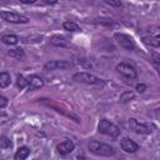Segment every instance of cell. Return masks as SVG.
<instances>
[{
	"instance_id": "cell-9",
	"label": "cell",
	"mask_w": 160,
	"mask_h": 160,
	"mask_svg": "<svg viewBox=\"0 0 160 160\" xmlns=\"http://www.w3.org/2000/svg\"><path fill=\"white\" fill-rule=\"evenodd\" d=\"M120 148L125 151V152H136L138 150H139V145L135 142V141H132L131 139H129V138H124V139H121V141H120Z\"/></svg>"
},
{
	"instance_id": "cell-16",
	"label": "cell",
	"mask_w": 160,
	"mask_h": 160,
	"mask_svg": "<svg viewBox=\"0 0 160 160\" xmlns=\"http://www.w3.org/2000/svg\"><path fill=\"white\" fill-rule=\"evenodd\" d=\"M8 55H10L11 58L19 59V60L25 59V52H24V50H22V49H20V48H16V49L9 50V51H8Z\"/></svg>"
},
{
	"instance_id": "cell-18",
	"label": "cell",
	"mask_w": 160,
	"mask_h": 160,
	"mask_svg": "<svg viewBox=\"0 0 160 160\" xmlns=\"http://www.w3.org/2000/svg\"><path fill=\"white\" fill-rule=\"evenodd\" d=\"M62 28L66 31H79L80 30V26L74 21H65L62 24Z\"/></svg>"
},
{
	"instance_id": "cell-20",
	"label": "cell",
	"mask_w": 160,
	"mask_h": 160,
	"mask_svg": "<svg viewBox=\"0 0 160 160\" xmlns=\"http://www.w3.org/2000/svg\"><path fill=\"white\" fill-rule=\"evenodd\" d=\"M16 85H18V88H19V89H25V88H28L29 81H28V79H26L25 76H22V75H18Z\"/></svg>"
},
{
	"instance_id": "cell-5",
	"label": "cell",
	"mask_w": 160,
	"mask_h": 160,
	"mask_svg": "<svg viewBox=\"0 0 160 160\" xmlns=\"http://www.w3.org/2000/svg\"><path fill=\"white\" fill-rule=\"evenodd\" d=\"M115 69H116V71L120 75H122L126 79H130L131 80V79H135L136 78V70H135V68L132 65L128 64V62H120V64L116 65Z\"/></svg>"
},
{
	"instance_id": "cell-11",
	"label": "cell",
	"mask_w": 160,
	"mask_h": 160,
	"mask_svg": "<svg viewBox=\"0 0 160 160\" xmlns=\"http://www.w3.org/2000/svg\"><path fill=\"white\" fill-rule=\"evenodd\" d=\"M28 81H29V85H28L29 90L40 89V88L44 86V80H42L40 76H38V75H30V76L28 78Z\"/></svg>"
},
{
	"instance_id": "cell-2",
	"label": "cell",
	"mask_w": 160,
	"mask_h": 160,
	"mask_svg": "<svg viewBox=\"0 0 160 160\" xmlns=\"http://www.w3.org/2000/svg\"><path fill=\"white\" fill-rule=\"evenodd\" d=\"M98 130H99L100 134L108 135V136H110V138H112V139H115V138H118V136L120 135V129H119L115 124L110 122V121L106 120V119L100 120V122L98 124Z\"/></svg>"
},
{
	"instance_id": "cell-1",
	"label": "cell",
	"mask_w": 160,
	"mask_h": 160,
	"mask_svg": "<svg viewBox=\"0 0 160 160\" xmlns=\"http://www.w3.org/2000/svg\"><path fill=\"white\" fill-rule=\"evenodd\" d=\"M89 150L99 156H112L115 155V150L112 146L100 142V141H90L89 142Z\"/></svg>"
},
{
	"instance_id": "cell-13",
	"label": "cell",
	"mask_w": 160,
	"mask_h": 160,
	"mask_svg": "<svg viewBox=\"0 0 160 160\" xmlns=\"http://www.w3.org/2000/svg\"><path fill=\"white\" fill-rule=\"evenodd\" d=\"M29 155H30V149L28 146H21V148L18 149V151L14 155V158H15V160H24Z\"/></svg>"
},
{
	"instance_id": "cell-26",
	"label": "cell",
	"mask_w": 160,
	"mask_h": 160,
	"mask_svg": "<svg viewBox=\"0 0 160 160\" xmlns=\"http://www.w3.org/2000/svg\"><path fill=\"white\" fill-rule=\"evenodd\" d=\"M46 4H50V5H54V4H56L58 2V0H44Z\"/></svg>"
},
{
	"instance_id": "cell-8",
	"label": "cell",
	"mask_w": 160,
	"mask_h": 160,
	"mask_svg": "<svg viewBox=\"0 0 160 160\" xmlns=\"http://www.w3.org/2000/svg\"><path fill=\"white\" fill-rule=\"evenodd\" d=\"M129 128L131 131L136 132V134H144V135H148V134H151V128L148 126L146 124H142V122H139L136 119L134 118H130L129 119Z\"/></svg>"
},
{
	"instance_id": "cell-17",
	"label": "cell",
	"mask_w": 160,
	"mask_h": 160,
	"mask_svg": "<svg viewBox=\"0 0 160 160\" xmlns=\"http://www.w3.org/2000/svg\"><path fill=\"white\" fill-rule=\"evenodd\" d=\"M142 41H144L146 45L152 46V48H159V45H160L159 36H148V38H144Z\"/></svg>"
},
{
	"instance_id": "cell-6",
	"label": "cell",
	"mask_w": 160,
	"mask_h": 160,
	"mask_svg": "<svg viewBox=\"0 0 160 160\" xmlns=\"http://www.w3.org/2000/svg\"><path fill=\"white\" fill-rule=\"evenodd\" d=\"M115 39L116 41L120 44L121 48H124L125 50H135V42L132 40V38L130 35H126V34H122V32H116L115 34Z\"/></svg>"
},
{
	"instance_id": "cell-3",
	"label": "cell",
	"mask_w": 160,
	"mask_h": 160,
	"mask_svg": "<svg viewBox=\"0 0 160 160\" xmlns=\"http://www.w3.org/2000/svg\"><path fill=\"white\" fill-rule=\"evenodd\" d=\"M72 79L75 81H79V82H84V84H89V85H100L102 84V79L95 76L94 74H90V72H86V71H80V72H76L72 75Z\"/></svg>"
},
{
	"instance_id": "cell-23",
	"label": "cell",
	"mask_w": 160,
	"mask_h": 160,
	"mask_svg": "<svg viewBox=\"0 0 160 160\" xmlns=\"http://www.w3.org/2000/svg\"><path fill=\"white\" fill-rule=\"evenodd\" d=\"M135 90H136L139 94H142V92L146 90V85H145V84H138L136 88H135Z\"/></svg>"
},
{
	"instance_id": "cell-4",
	"label": "cell",
	"mask_w": 160,
	"mask_h": 160,
	"mask_svg": "<svg viewBox=\"0 0 160 160\" xmlns=\"http://www.w3.org/2000/svg\"><path fill=\"white\" fill-rule=\"evenodd\" d=\"M0 18L12 24H28L29 22V19L26 16L20 15L18 12H11V11H0Z\"/></svg>"
},
{
	"instance_id": "cell-7",
	"label": "cell",
	"mask_w": 160,
	"mask_h": 160,
	"mask_svg": "<svg viewBox=\"0 0 160 160\" xmlns=\"http://www.w3.org/2000/svg\"><path fill=\"white\" fill-rule=\"evenodd\" d=\"M72 64L70 61H65V60H50L46 61L44 64V70H66V69H71Z\"/></svg>"
},
{
	"instance_id": "cell-19",
	"label": "cell",
	"mask_w": 160,
	"mask_h": 160,
	"mask_svg": "<svg viewBox=\"0 0 160 160\" xmlns=\"http://www.w3.org/2000/svg\"><path fill=\"white\" fill-rule=\"evenodd\" d=\"M135 98V92L131 91V90H128V91H124L121 95H120V101L121 102H128L130 100H132Z\"/></svg>"
},
{
	"instance_id": "cell-15",
	"label": "cell",
	"mask_w": 160,
	"mask_h": 160,
	"mask_svg": "<svg viewBox=\"0 0 160 160\" xmlns=\"http://www.w3.org/2000/svg\"><path fill=\"white\" fill-rule=\"evenodd\" d=\"M1 41L5 44V45H16L19 42V38L16 35H12V34H8V35H4L1 38Z\"/></svg>"
},
{
	"instance_id": "cell-27",
	"label": "cell",
	"mask_w": 160,
	"mask_h": 160,
	"mask_svg": "<svg viewBox=\"0 0 160 160\" xmlns=\"http://www.w3.org/2000/svg\"><path fill=\"white\" fill-rule=\"evenodd\" d=\"M0 115H4V114H2V112H1V111H0Z\"/></svg>"
},
{
	"instance_id": "cell-21",
	"label": "cell",
	"mask_w": 160,
	"mask_h": 160,
	"mask_svg": "<svg viewBox=\"0 0 160 160\" xmlns=\"http://www.w3.org/2000/svg\"><path fill=\"white\" fill-rule=\"evenodd\" d=\"M159 62H160V56H159V54H156V52H152V65L155 66V69L156 70H159Z\"/></svg>"
},
{
	"instance_id": "cell-25",
	"label": "cell",
	"mask_w": 160,
	"mask_h": 160,
	"mask_svg": "<svg viewBox=\"0 0 160 160\" xmlns=\"http://www.w3.org/2000/svg\"><path fill=\"white\" fill-rule=\"evenodd\" d=\"M21 4H26V5H29V4H34V2H36L38 0H19Z\"/></svg>"
},
{
	"instance_id": "cell-22",
	"label": "cell",
	"mask_w": 160,
	"mask_h": 160,
	"mask_svg": "<svg viewBox=\"0 0 160 160\" xmlns=\"http://www.w3.org/2000/svg\"><path fill=\"white\" fill-rule=\"evenodd\" d=\"M108 5H110V6H114V8H120L122 4H121V1L120 0H104Z\"/></svg>"
},
{
	"instance_id": "cell-24",
	"label": "cell",
	"mask_w": 160,
	"mask_h": 160,
	"mask_svg": "<svg viewBox=\"0 0 160 160\" xmlns=\"http://www.w3.org/2000/svg\"><path fill=\"white\" fill-rule=\"evenodd\" d=\"M8 102H9V100H8V98H5V96H2V95H0V109H2V108H5V106L8 105Z\"/></svg>"
},
{
	"instance_id": "cell-14",
	"label": "cell",
	"mask_w": 160,
	"mask_h": 160,
	"mask_svg": "<svg viewBox=\"0 0 160 160\" xmlns=\"http://www.w3.org/2000/svg\"><path fill=\"white\" fill-rule=\"evenodd\" d=\"M10 84H11V76H10V74L6 72V71L0 72V88L5 89V88H8Z\"/></svg>"
},
{
	"instance_id": "cell-10",
	"label": "cell",
	"mask_w": 160,
	"mask_h": 160,
	"mask_svg": "<svg viewBox=\"0 0 160 160\" xmlns=\"http://www.w3.org/2000/svg\"><path fill=\"white\" fill-rule=\"evenodd\" d=\"M75 149V144L71 141V140H65L60 144H58L56 146V150L60 155H66V154H70L72 150Z\"/></svg>"
},
{
	"instance_id": "cell-12",
	"label": "cell",
	"mask_w": 160,
	"mask_h": 160,
	"mask_svg": "<svg viewBox=\"0 0 160 160\" xmlns=\"http://www.w3.org/2000/svg\"><path fill=\"white\" fill-rule=\"evenodd\" d=\"M50 44L54 45V46H58V48H70V44L61 36H51L50 38Z\"/></svg>"
}]
</instances>
